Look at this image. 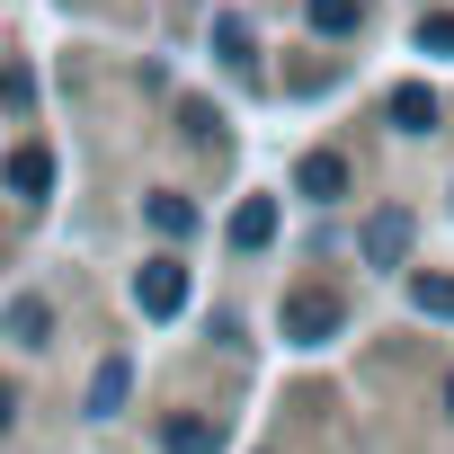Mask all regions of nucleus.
Listing matches in <instances>:
<instances>
[{"label":"nucleus","instance_id":"f257e3e1","mask_svg":"<svg viewBox=\"0 0 454 454\" xmlns=\"http://www.w3.org/2000/svg\"><path fill=\"white\" fill-rule=\"evenodd\" d=\"M339 321H348V303H339L330 286H294V294L277 303V330H286L294 348H330V339H339Z\"/></svg>","mask_w":454,"mask_h":454},{"label":"nucleus","instance_id":"f03ea898","mask_svg":"<svg viewBox=\"0 0 454 454\" xmlns=\"http://www.w3.org/2000/svg\"><path fill=\"white\" fill-rule=\"evenodd\" d=\"M410 241H419V214H410V205H374L365 232H356V259H365V268H401Z\"/></svg>","mask_w":454,"mask_h":454},{"label":"nucleus","instance_id":"7ed1b4c3","mask_svg":"<svg viewBox=\"0 0 454 454\" xmlns=\"http://www.w3.org/2000/svg\"><path fill=\"white\" fill-rule=\"evenodd\" d=\"M134 303H143V321H178V312H187V268H178V259H143Z\"/></svg>","mask_w":454,"mask_h":454},{"label":"nucleus","instance_id":"20e7f679","mask_svg":"<svg viewBox=\"0 0 454 454\" xmlns=\"http://www.w3.org/2000/svg\"><path fill=\"white\" fill-rule=\"evenodd\" d=\"M0 187H10L19 205H45V196H54V152H45V143H19L10 160H0Z\"/></svg>","mask_w":454,"mask_h":454},{"label":"nucleus","instance_id":"39448f33","mask_svg":"<svg viewBox=\"0 0 454 454\" xmlns=\"http://www.w3.org/2000/svg\"><path fill=\"white\" fill-rule=\"evenodd\" d=\"M0 339H10V348H54V303H45V294H10Z\"/></svg>","mask_w":454,"mask_h":454},{"label":"nucleus","instance_id":"423d86ee","mask_svg":"<svg viewBox=\"0 0 454 454\" xmlns=\"http://www.w3.org/2000/svg\"><path fill=\"white\" fill-rule=\"evenodd\" d=\"M294 196H312V205H339V196H348V160H339V152H303V169H294Z\"/></svg>","mask_w":454,"mask_h":454},{"label":"nucleus","instance_id":"0eeeda50","mask_svg":"<svg viewBox=\"0 0 454 454\" xmlns=\"http://www.w3.org/2000/svg\"><path fill=\"white\" fill-rule=\"evenodd\" d=\"M160 454H223V427L196 419V410H169L160 419Z\"/></svg>","mask_w":454,"mask_h":454},{"label":"nucleus","instance_id":"6e6552de","mask_svg":"<svg viewBox=\"0 0 454 454\" xmlns=\"http://www.w3.org/2000/svg\"><path fill=\"white\" fill-rule=\"evenodd\" d=\"M277 241V196H241L232 205V250H268Z\"/></svg>","mask_w":454,"mask_h":454},{"label":"nucleus","instance_id":"1a4fd4ad","mask_svg":"<svg viewBox=\"0 0 454 454\" xmlns=\"http://www.w3.org/2000/svg\"><path fill=\"white\" fill-rule=\"evenodd\" d=\"M383 116H392V125H401V134H436V98H427V90H419V81H401V90H392V98H383Z\"/></svg>","mask_w":454,"mask_h":454},{"label":"nucleus","instance_id":"9d476101","mask_svg":"<svg viewBox=\"0 0 454 454\" xmlns=\"http://www.w3.org/2000/svg\"><path fill=\"white\" fill-rule=\"evenodd\" d=\"M125 392H134V365H125V356H107V365L90 374V419H116V410H125Z\"/></svg>","mask_w":454,"mask_h":454},{"label":"nucleus","instance_id":"9b49d317","mask_svg":"<svg viewBox=\"0 0 454 454\" xmlns=\"http://www.w3.org/2000/svg\"><path fill=\"white\" fill-rule=\"evenodd\" d=\"M143 214H152V232H169V241H187V232H196V205H187V196H152Z\"/></svg>","mask_w":454,"mask_h":454},{"label":"nucleus","instance_id":"f8f14e48","mask_svg":"<svg viewBox=\"0 0 454 454\" xmlns=\"http://www.w3.org/2000/svg\"><path fill=\"white\" fill-rule=\"evenodd\" d=\"M410 303L427 321H454V277H410Z\"/></svg>","mask_w":454,"mask_h":454},{"label":"nucleus","instance_id":"ddd939ff","mask_svg":"<svg viewBox=\"0 0 454 454\" xmlns=\"http://www.w3.org/2000/svg\"><path fill=\"white\" fill-rule=\"evenodd\" d=\"M303 10H312V27H321V36H348V27L365 19V0H303Z\"/></svg>","mask_w":454,"mask_h":454},{"label":"nucleus","instance_id":"4468645a","mask_svg":"<svg viewBox=\"0 0 454 454\" xmlns=\"http://www.w3.org/2000/svg\"><path fill=\"white\" fill-rule=\"evenodd\" d=\"M0 107H10V116H27V107H36V72H27V63L0 72Z\"/></svg>","mask_w":454,"mask_h":454},{"label":"nucleus","instance_id":"2eb2a0df","mask_svg":"<svg viewBox=\"0 0 454 454\" xmlns=\"http://www.w3.org/2000/svg\"><path fill=\"white\" fill-rule=\"evenodd\" d=\"M214 45H223V63H259V54H250V27H241L232 10H223V19H214Z\"/></svg>","mask_w":454,"mask_h":454},{"label":"nucleus","instance_id":"dca6fc26","mask_svg":"<svg viewBox=\"0 0 454 454\" xmlns=\"http://www.w3.org/2000/svg\"><path fill=\"white\" fill-rule=\"evenodd\" d=\"M419 54H454V10H427L419 19Z\"/></svg>","mask_w":454,"mask_h":454},{"label":"nucleus","instance_id":"f3484780","mask_svg":"<svg viewBox=\"0 0 454 454\" xmlns=\"http://www.w3.org/2000/svg\"><path fill=\"white\" fill-rule=\"evenodd\" d=\"M10 419H19V392H10V383H0V427H10Z\"/></svg>","mask_w":454,"mask_h":454},{"label":"nucleus","instance_id":"a211bd4d","mask_svg":"<svg viewBox=\"0 0 454 454\" xmlns=\"http://www.w3.org/2000/svg\"><path fill=\"white\" fill-rule=\"evenodd\" d=\"M445 419H454V374H445Z\"/></svg>","mask_w":454,"mask_h":454}]
</instances>
